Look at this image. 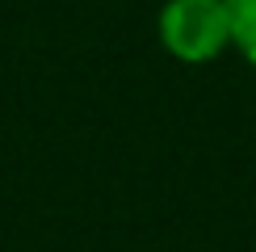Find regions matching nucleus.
<instances>
[{
    "label": "nucleus",
    "mask_w": 256,
    "mask_h": 252,
    "mask_svg": "<svg viewBox=\"0 0 256 252\" xmlns=\"http://www.w3.org/2000/svg\"><path fill=\"white\" fill-rule=\"evenodd\" d=\"M160 42L176 63L202 68L231 46V8L227 0H164Z\"/></svg>",
    "instance_id": "1"
},
{
    "label": "nucleus",
    "mask_w": 256,
    "mask_h": 252,
    "mask_svg": "<svg viewBox=\"0 0 256 252\" xmlns=\"http://www.w3.org/2000/svg\"><path fill=\"white\" fill-rule=\"evenodd\" d=\"M231 8V46L256 68V0H227Z\"/></svg>",
    "instance_id": "2"
}]
</instances>
